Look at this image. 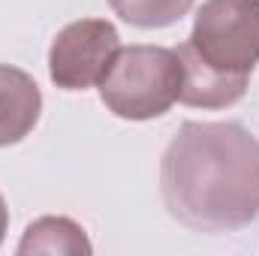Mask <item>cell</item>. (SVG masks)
<instances>
[{
	"instance_id": "8992f818",
	"label": "cell",
	"mask_w": 259,
	"mask_h": 256,
	"mask_svg": "<svg viewBox=\"0 0 259 256\" xmlns=\"http://www.w3.org/2000/svg\"><path fill=\"white\" fill-rule=\"evenodd\" d=\"M42 112L39 84L18 66L0 64V148L18 145Z\"/></svg>"
},
{
	"instance_id": "9c48e42d",
	"label": "cell",
	"mask_w": 259,
	"mask_h": 256,
	"mask_svg": "<svg viewBox=\"0 0 259 256\" xmlns=\"http://www.w3.org/2000/svg\"><path fill=\"white\" fill-rule=\"evenodd\" d=\"M6 229H9V208H6V202H3V196H0V244H3V238H6Z\"/></svg>"
},
{
	"instance_id": "3957f363",
	"label": "cell",
	"mask_w": 259,
	"mask_h": 256,
	"mask_svg": "<svg viewBox=\"0 0 259 256\" xmlns=\"http://www.w3.org/2000/svg\"><path fill=\"white\" fill-rule=\"evenodd\" d=\"M187 42L211 69L250 78L259 64V0H205Z\"/></svg>"
},
{
	"instance_id": "277c9868",
	"label": "cell",
	"mask_w": 259,
	"mask_h": 256,
	"mask_svg": "<svg viewBox=\"0 0 259 256\" xmlns=\"http://www.w3.org/2000/svg\"><path fill=\"white\" fill-rule=\"evenodd\" d=\"M121 49V36L106 18L66 24L49 49V75L64 91H88L103 81Z\"/></svg>"
},
{
	"instance_id": "6da1fadb",
	"label": "cell",
	"mask_w": 259,
	"mask_h": 256,
	"mask_svg": "<svg viewBox=\"0 0 259 256\" xmlns=\"http://www.w3.org/2000/svg\"><path fill=\"white\" fill-rule=\"evenodd\" d=\"M166 211L196 232H235L259 217V139L235 121H187L160 160Z\"/></svg>"
},
{
	"instance_id": "5b68a950",
	"label": "cell",
	"mask_w": 259,
	"mask_h": 256,
	"mask_svg": "<svg viewBox=\"0 0 259 256\" xmlns=\"http://www.w3.org/2000/svg\"><path fill=\"white\" fill-rule=\"evenodd\" d=\"M175 52H178V61H181V94H178V100L184 106H193V109H226V106H232V103H238L244 97L250 78L223 75V72L211 69L190 49V42H181Z\"/></svg>"
},
{
	"instance_id": "7a4b0ae2",
	"label": "cell",
	"mask_w": 259,
	"mask_h": 256,
	"mask_svg": "<svg viewBox=\"0 0 259 256\" xmlns=\"http://www.w3.org/2000/svg\"><path fill=\"white\" fill-rule=\"evenodd\" d=\"M181 94V61L175 49L127 46L118 49L100 81L106 109L124 121H151L166 115Z\"/></svg>"
},
{
	"instance_id": "52a82bcc",
	"label": "cell",
	"mask_w": 259,
	"mask_h": 256,
	"mask_svg": "<svg viewBox=\"0 0 259 256\" xmlns=\"http://www.w3.org/2000/svg\"><path fill=\"white\" fill-rule=\"evenodd\" d=\"M94 250L84 229L69 220V217H39L33 220L21 241H18V256L33 253H64V256H88Z\"/></svg>"
},
{
	"instance_id": "ba28073f",
	"label": "cell",
	"mask_w": 259,
	"mask_h": 256,
	"mask_svg": "<svg viewBox=\"0 0 259 256\" xmlns=\"http://www.w3.org/2000/svg\"><path fill=\"white\" fill-rule=\"evenodd\" d=\"M109 6L133 27L154 30L181 21L193 9V0H109Z\"/></svg>"
}]
</instances>
